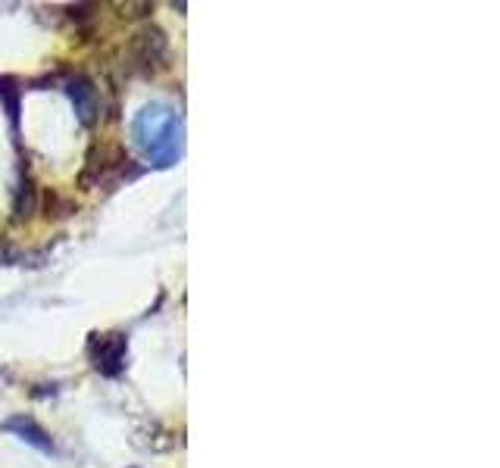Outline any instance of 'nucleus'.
<instances>
[{
  "mask_svg": "<svg viewBox=\"0 0 500 468\" xmlns=\"http://www.w3.org/2000/svg\"><path fill=\"white\" fill-rule=\"evenodd\" d=\"M135 134L153 166H172L181 153V122L163 106H144L135 119Z\"/></svg>",
  "mask_w": 500,
  "mask_h": 468,
  "instance_id": "1",
  "label": "nucleus"
},
{
  "mask_svg": "<svg viewBox=\"0 0 500 468\" xmlns=\"http://www.w3.org/2000/svg\"><path fill=\"white\" fill-rule=\"evenodd\" d=\"M125 350H129V344H125L123 335H94L88 344V353L91 359H94V368L101 375H107V378H116L119 372H123L125 366Z\"/></svg>",
  "mask_w": 500,
  "mask_h": 468,
  "instance_id": "2",
  "label": "nucleus"
},
{
  "mask_svg": "<svg viewBox=\"0 0 500 468\" xmlns=\"http://www.w3.org/2000/svg\"><path fill=\"white\" fill-rule=\"evenodd\" d=\"M132 51H135V56L141 60V66L153 69V66H160V60H163L166 41L160 32H141L135 38V44H132Z\"/></svg>",
  "mask_w": 500,
  "mask_h": 468,
  "instance_id": "3",
  "label": "nucleus"
},
{
  "mask_svg": "<svg viewBox=\"0 0 500 468\" xmlns=\"http://www.w3.org/2000/svg\"><path fill=\"white\" fill-rule=\"evenodd\" d=\"M66 91H69V97H73L75 110H79V119H82V122H84V125L94 122V88H91L88 78L75 75L73 82L66 84Z\"/></svg>",
  "mask_w": 500,
  "mask_h": 468,
  "instance_id": "4",
  "label": "nucleus"
},
{
  "mask_svg": "<svg viewBox=\"0 0 500 468\" xmlns=\"http://www.w3.org/2000/svg\"><path fill=\"white\" fill-rule=\"evenodd\" d=\"M6 428L19 431V434H23V441L34 444V446H38V450H44V453H54V444H51V437H47L44 431H41L38 424L32 422V418L19 415V418H13V422H6Z\"/></svg>",
  "mask_w": 500,
  "mask_h": 468,
  "instance_id": "5",
  "label": "nucleus"
}]
</instances>
